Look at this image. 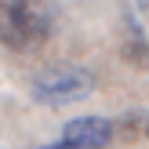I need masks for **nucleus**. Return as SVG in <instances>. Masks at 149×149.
<instances>
[{"instance_id":"423d86ee","label":"nucleus","mask_w":149,"mask_h":149,"mask_svg":"<svg viewBox=\"0 0 149 149\" xmlns=\"http://www.w3.org/2000/svg\"><path fill=\"white\" fill-rule=\"evenodd\" d=\"M44 149H65V146H62V142H55V146H44Z\"/></svg>"},{"instance_id":"7ed1b4c3","label":"nucleus","mask_w":149,"mask_h":149,"mask_svg":"<svg viewBox=\"0 0 149 149\" xmlns=\"http://www.w3.org/2000/svg\"><path fill=\"white\" fill-rule=\"evenodd\" d=\"M58 142L65 149H106L113 142V124L106 116H77L62 127Z\"/></svg>"},{"instance_id":"f257e3e1","label":"nucleus","mask_w":149,"mask_h":149,"mask_svg":"<svg viewBox=\"0 0 149 149\" xmlns=\"http://www.w3.org/2000/svg\"><path fill=\"white\" fill-rule=\"evenodd\" d=\"M55 33V7L47 0H0V44L36 51Z\"/></svg>"},{"instance_id":"39448f33","label":"nucleus","mask_w":149,"mask_h":149,"mask_svg":"<svg viewBox=\"0 0 149 149\" xmlns=\"http://www.w3.org/2000/svg\"><path fill=\"white\" fill-rule=\"evenodd\" d=\"M120 55L127 58L131 65H138V69H149V44H146V36L138 33L135 22H127V40H124V51H120Z\"/></svg>"},{"instance_id":"20e7f679","label":"nucleus","mask_w":149,"mask_h":149,"mask_svg":"<svg viewBox=\"0 0 149 149\" xmlns=\"http://www.w3.org/2000/svg\"><path fill=\"white\" fill-rule=\"evenodd\" d=\"M113 124V138L120 135L124 142H149V113L146 109H127L124 116H116Z\"/></svg>"},{"instance_id":"f03ea898","label":"nucleus","mask_w":149,"mask_h":149,"mask_svg":"<svg viewBox=\"0 0 149 149\" xmlns=\"http://www.w3.org/2000/svg\"><path fill=\"white\" fill-rule=\"evenodd\" d=\"M95 91V73L84 65H47L33 77V98L44 106H69Z\"/></svg>"}]
</instances>
